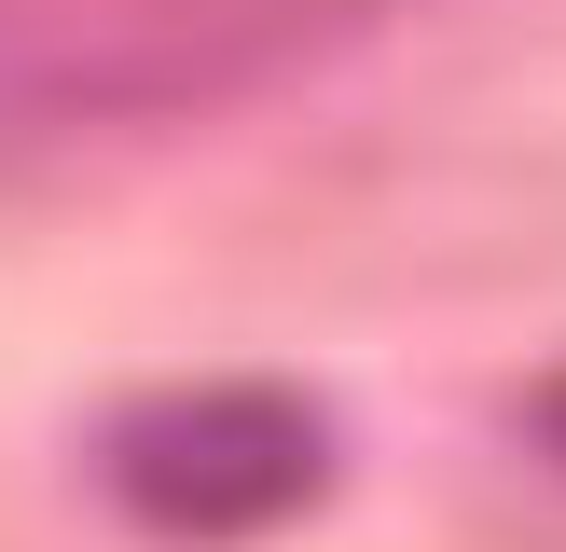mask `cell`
<instances>
[{
  "label": "cell",
  "mask_w": 566,
  "mask_h": 552,
  "mask_svg": "<svg viewBox=\"0 0 566 552\" xmlns=\"http://www.w3.org/2000/svg\"><path fill=\"white\" fill-rule=\"evenodd\" d=\"M346 14L359 0H0V152L208 110L276 55L346 42Z\"/></svg>",
  "instance_id": "6da1fadb"
},
{
  "label": "cell",
  "mask_w": 566,
  "mask_h": 552,
  "mask_svg": "<svg viewBox=\"0 0 566 552\" xmlns=\"http://www.w3.org/2000/svg\"><path fill=\"white\" fill-rule=\"evenodd\" d=\"M97 469L166 539H249L332 484V414L291 386H166L97 428Z\"/></svg>",
  "instance_id": "7a4b0ae2"
}]
</instances>
